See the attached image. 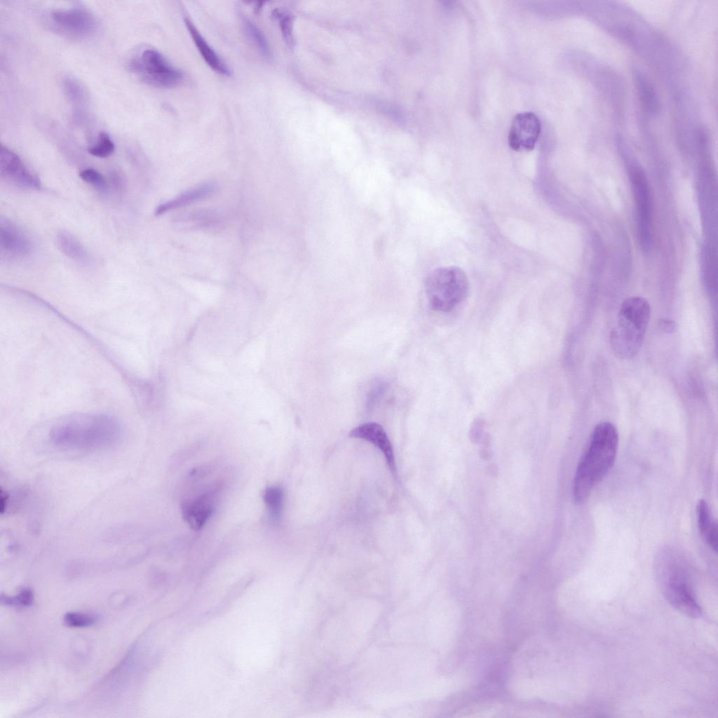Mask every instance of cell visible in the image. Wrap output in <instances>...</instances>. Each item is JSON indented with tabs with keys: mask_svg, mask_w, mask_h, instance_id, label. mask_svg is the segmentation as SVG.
I'll list each match as a JSON object with an SVG mask.
<instances>
[{
	"mask_svg": "<svg viewBox=\"0 0 718 718\" xmlns=\"http://www.w3.org/2000/svg\"><path fill=\"white\" fill-rule=\"evenodd\" d=\"M122 427L115 417L106 414L83 412L65 416L53 424L48 439L55 447L67 451L87 452L105 448L120 438Z\"/></svg>",
	"mask_w": 718,
	"mask_h": 718,
	"instance_id": "obj_1",
	"label": "cell"
},
{
	"mask_svg": "<svg viewBox=\"0 0 718 718\" xmlns=\"http://www.w3.org/2000/svg\"><path fill=\"white\" fill-rule=\"evenodd\" d=\"M618 446V431L611 423L602 422L594 428L575 473L573 496L576 503H584L609 473L614 463Z\"/></svg>",
	"mask_w": 718,
	"mask_h": 718,
	"instance_id": "obj_2",
	"label": "cell"
},
{
	"mask_svg": "<svg viewBox=\"0 0 718 718\" xmlns=\"http://www.w3.org/2000/svg\"><path fill=\"white\" fill-rule=\"evenodd\" d=\"M657 579L668 602L679 612L691 618L702 615L696 599L689 566L677 552L668 549L656 561Z\"/></svg>",
	"mask_w": 718,
	"mask_h": 718,
	"instance_id": "obj_3",
	"label": "cell"
},
{
	"mask_svg": "<svg viewBox=\"0 0 718 718\" xmlns=\"http://www.w3.org/2000/svg\"><path fill=\"white\" fill-rule=\"evenodd\" d=\"M650 316L649 304L642 297H631L622 303L610 334L611 347L616 357L631 359L639 353Z\"/></svg>",
	"mask_w": 718,
	"mask_h": 718,
	"instance_id": "obj_4",
	"label": "cell"
},
{
	"mask_svg": "<svg viewBox=\"0 0 718 718\" xmlns=\"http://www.w3.org/2000/svg\"><path fill=\"white\" fill-rule=\"evenodd\" d=\"M469 283L464 271L456 266H442L431 271L425 280V290L431 307L449 312L467 297Z\"/></svg>",
	"mask_w": 718,
	"mask_h": 718,
	"instance_id": "obj_5",
	"label": "cell"
},
{
	"mask_svg": "<svg viewBox=\"0 0 718 718\" xmlns=\"http://www.w3.org/2000/svg\"><path fill=\"white\" fill-rule=\"evenodd\" d=\"M129 68L143 82L160 88H171L182 80V74L158 50L147 48L129 62Z\"/></svg>",
	"mask_w": 718,
	"mask_h": 718,
	"instance_id": "obj_6",
	"label": "cell"
},
{
	"mask_svg": "<svg viewBox=\"0 0 718 718\" xmlns=\"http://www.w3.org/2000/svg\"><path fill=\"white\" fill-rule=\"evenodd\" d=\"M632 188L637 207L639 238L644 249L650 248L653 235L652 200L643 170L633 166L630 170Z\"/></svg>",
	"mask_w": 718,
	"mask_h": 718,
	"instance_id": "obj_7",
	"label": "cell"
},
{
	"mask_svg": "<svg viewBox=\"0 0 718 718\" xmlns=\"http://www.w3.org/2000/svg\"><path fill=\"white\" fill-rule=\"evenodd\" d=\"M50 20L58 32L75 39L89 36L98 28L95 16L83 8L56 10L50 13Z\"/></svg>",
	"mask_w": 718,
	"mask_h": 718,
	"instance_id": "obj_8",
	"label": "cell"
},
{
	"mask_svg": "<svg viewBox=\"0 0 718 718\" xmlns=\"http://www.w3.org/2000/svg\"><path fill=\"white\" fill-rule=\"evenodd\" d=\"M0 175L2 179L26 189H39L41 181L20 156L6 146L0 148Z\"/></svg>",
	"mask_w": 718,
	"mask_h": 718,
	"instance_id": "obj_9",
	"label": "cell"
},
{
	"mask_svg": "<svg viewBox=\"0 0 718 718\" xmlns=\"http://www.w3.org/2000/svg\"><path fill=\"white\" fill-rule=\"evenodd\" d=\"M541 132L538 118L532 112L517 114L508 133V144L515 151L532 150Z\"/></svg>",
	"mask_w": 718,
	"mask_h": 718,
	"instance_id": "obj_10",
	"label": "cell"
},
{
	"mask_svg": "<svg viewBox=\"0 0 718 718\" xmlns=\"http://www.w3.org/2000/svg\"><path fill=\"white\" fill-rule=\"evenodd\" d=\"M349 436L368 442L377 448L382 453L391 473L396 476L394 449L386 431L380 424L374 422L362 424L353 428Z\"/></svg>",
	"mask_w": 718,
	"mask_h": 718,
	"instance_id": "obj_11",
	"label": "cell"
},
{
	"mask_svg": "<svg viewBox=\"0 0 718 718\" xmlns=\"http://www.w3.org/2000/svg\"><path fill=\"white\" fill-rule=\"evenodd\" d=\"M1 253L13 257H24L33 251V244L27 234L13 222L6 219L0 224Z\"/></svg>",
	"mask_w": 718,
	"mask_h": 718,
	"instance_id": "obj_12",
	"label": "cell"
},
{
	"mask_svg": "<svg viewBox=\"0 0 718 718\" xmlns=\"http://www.w3.org/2000/svg\"><path fill=\"white\" fill-rule=\"evenodd\" d=\"M216 489H211L183 503L182 516L194 529L198 530L205 524L214 510Z\"/></svg>",
	"mask_w": 718,
	"mask_h": 718,
	"instance_id": "obj_13",
	"label": "cell"
},
{
	"mask_svg": "<svg viewBox=\"0 0 718 718\" xmlns=\"http://www.w3.org/2000/svg\"><path fill=\"white\" fill-rule=\"evenodd\" d=\"M183 19L196 48L206 64L217 74L229 76L231 72L229 67L204 39L187 13H183Z\"/></svg>",
	"mask_w": 718,
	"mask_h": 718,
	"instance_id": "obj_14",
	"label": "cell"
},
{
	"mask_svg": "<svg viewBox=\"0 0 718 718\" xmlns=\"http://www.w3.org/2000/svg\"><path fill=\"white\" fill-rule=\"evenodd\" d=\"M212 184H204L188 190L177 197L160 204L155 210V215H161L170 210L179 208L205 198L215 191Z\"/></svg>",
	"mask_w": 718,
	"mask_h": 718,
	"instance_id": "obj_15",
	"label": "cell"
},
{
	"mask_svg": "<svg viewBox=\"0 0 718 718\" xmlns=\"http://www.w3.org/2000/svg\"><path fill=\"white\" fill-rule=\"evenodd\" d=\"M698 527L700 536L714 552L717 550V523L713 520L707 503L700 499L696 507Z\"/></svg>",
	"mask_w": 718,
	"mask_h": 718,
	"instance_id": "obj_16",
	"label": "cell"
},
{
	"mask_svg": "<svg viewBox=\"0 0 718 718\" xmlns=\"http://www.w3.org/2000/svg\"><path fill=\"white\" fill-rule=\"evenodd\" d=\"M57 243L59 248L67 257L78 262L86 264L90 257L83 245L73 234L61 231L57 235Z\"/></svg>",
	"mask_w": 718,
	"mask_h": 718,
	"instance_id": "obj_17",
	"label": "cell"
},
{
	"mask_svg": "<svg viewBox=\"0 0 718 718\" xmlns=\"http://www.w3.org/2000/svg\"><path fill=\"white\" fill-rule=\"evenodd\" d=\"M635 79L642 108L651 116L657 114L660 110V102L653 86L640 72H636Z\"/></svg>",
	"mask_w": 718,
	"mask_h": 718,
	"instance_id": "obj_18",
	"label": "cell"
},
{
	"mask_svg": "<svg viewBox=\"0 0 718 718\" xmlns=\"http://www.w3.org/2000/svg\"><path fill=\"white\" fill-rule=\"evenodd\" d=\"M264 501L268 509L270 520L278 522L281 517L283 507L284 492L278 486L267 487L263 494Z\"/></svg>",
	"mask_w": 718,
	"mask_h": 718,
	"instance_id": "obj_19",
	"label": "cell"
},
{
	"mask_svg": "<svg viewBox=\"0 0 718 718\" xmlns=\"http://www.w3.org/2000/svg\"><path fill=\"white\" fill-rule=\"evenodd\" d=\"M241 17L243 28L248 36L254 43L264 57L270 58L271 50L269 45L262 32L246 16L241 15Z\"/></svg>",
	"mask_w": 718,
	"mask_h": 718,
	"instance_id": "obj_20",
	"label": "cell"
},
{
	"mask_svg": "<svg viewBox=\"0 0 718 718\" xmlns=\"http://www.w3.org/2000/svg\"><path fill=\"white\" fill-rule=\"evenodd\" d=\"M272 16L278 23L284 41L288 46H292L293 44V34L292 18L291 15L284 9L276 8L272 11Z\"/></svg>",
	"mask_w": 718,
	"mask_h": 718,
	"instance_id": "obj_21",
	"label": "cell"
},
{
	"mask_svg": "<svg viewBox=\"0 0 718 718\" xmlns=\"http://www.w3.org/2000/svg\"><path fill=\"white\" fill-rule=\"evenodd\" d=\"M115 146L110 136L105 132L99 133L96 143L88 148L89 154L99 158H106L111 155Z\"/></svg>",
	"mask_w": 718,
	"mask_h": 718,
	"instance_id": "obj_22",
	"label": "cell"
},
{
	"mask_svg": "<svg viewBox=\"0 0 718 718\" xmlns=\"http://www.w3.org/2000/svg\"><path fill=\"white\" fill-rule=\"evenodd\" d=\"M79 177L83 181L93 185L99 191L102 193L108 191V183L104 177L97 170L86 168L80 172Z\"/></svg>",
	"mask_w": 718,
	"mask_h": 718,
	"instance_id": "obj_23",
	"label": "cell"
},
{
	"mask_svg": "<svg viewBox=\"0 0 718 718\" xmlns=\"http://www.w3.org/2000/svg\"><path fill=\"white\" fill-rule=\"evenodd\" d=\"M95 621L94 616L82 613L69 612L64 616L65 623L69 627H87Z\"/></svg>",
	"mask_w": 718,
	"mask_h": 718,
	"instance_id": "obj_24",
	"label": "cell"
},
{
	"mask_svg": "<svg viewBox=\"0 0 718 718\" xmlns=\"http://www.w3.org/2000/svg\"><path fill=\"white\" fill-rule=\"evenodd\" d=\"M387 388V384L383 381H376L370 388L366 400V409L372 410L380 401Z\"/></svg>",
	"mask_w": 718,
	"mask_h": 718,
	"instance_id": "obj_25",
	"label": "cell"
},
{
	"mask_svg": "<svg viewBox=\"0 0 718 718\" xmlns=\"http://www.w3.org/2000/svg\"><path fill=\"white\" fill-rule=\"evenodd\" d=\"M1 602L8 605L29 606L33 602V593L29 588H23L17 596L1 595Z\"/></svg>",
	"mask_w": 718,
	"mask_h": 718,
	"instance_id": "obj_26",
	"label": "cell"
},
{
	"mask_svg": "<svg viewBox=\"0 0 718 718\" xmlns=\"http://www.w3.org/2000/svg\"><path fill=\"white\" fill-rule=\"evenodd\" d=\"M109 179L110 182L117 191H123L126 187V178L121 171L117 170H112L109 175Z\"/></svg>",
	"mask_w": 718,
	"mask_h": 718,
	"instance_id": "obj_27",
	"label": "cell"
},
{
	"mask_svg": "<svg viewBox=\"0 0 718 718\" xmlns=\"http://www.w3.org/2000/svg\"><path fill=\"white\" fill-rule=\"evenodd\" d=\"M660 326L664 331L667 332H672L675 330L676 325L673 321L663 320L661 321Z\"/></svg>",
	"mask_w": 718,
	"mask_h": 718,
	"instance_id": "obj_28",
	"label": "cell"
}]
</instances>
